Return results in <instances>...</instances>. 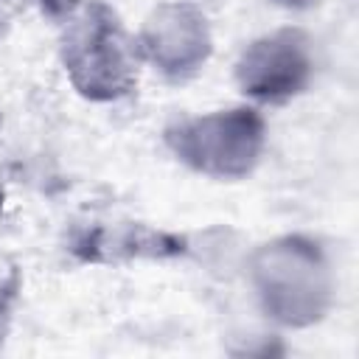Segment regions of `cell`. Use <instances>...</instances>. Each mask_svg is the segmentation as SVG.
I'll return each instance as SVG.
<instances>
[{"instance_id":"11","label":"cell","mask_w":359,"mask_h":359,"mask_svg":"<svg viewBox=\"0 0 359 359\" xmlns=\"http://www.w3.org/2000/svg\"><path fill=\"white\" fill-rule=\"evenodd\" d=\"M0 208H3V188H0Z\"/></svg>"},{"instance_id":"3","label":"cell","mask_w":359,"mask_h":359,"mask_svg":"<svg viewBox=\"0 0 359 359\" xmlns=\"http://www.w3.org/2000/svg\"><path fill=\"white\" fill-rule=\"evenodd\" d=\"M163 149L191 174L213 182H241L264 160L269 126L261 107L233 104L171 118L160 132Z\"/></svg>"},{"instance_id":"8","label":"cell","mask_w":359,"mask_h":359,"mask_svg":"<svg viewBox=\"0 0 359 359\" xmlns=\"http://www.w3.org/2000/svg\"><path fill=\"white\" fill-rule=\"evenodd\" d=\"M84 0H34V6H39L42 17L56 22V25H65L79 8H81Z\"/></svg>"},{"instance_id":"5","label":"cell","mask_w":359,"mask_h":359,"mask_svg":"<svg viewBox=\"0 0 359 359\" xmlns=\"http://www.w3.org/2000/svg\"><path fill=\"white\" fill-rule=\"evenodd\" d=\"M140 67L165 84L194 81L213 56V28L196 0H163L146 11L132 34Z\"/></svg>"},{"instance_id":"6","label":"cell","mask_w":359,"mask_h":359,"mask_svg":"<svg viewBox=\"0 0 359 359\" xmlns=\"http://www.w3.org/2000/svg\"><path fill=\"white\" fill-rule=\"evenodd\" d=\"M65 250L79 264L118 266L137 261H185L191 258V236L171 233L163 227H151L146 222H107L90 219L84 224H73Z\"/></svg>"},{"instance_id":"9","label":"cell","mask_w":359,"mask_h":359,"mask_svg":"<svg viewBox=\"0 0 359 359\" xmlns=\"http://www.w3.org/2000/svg\"><path fill=\"white\" fill-rule=\"evenodd\" d=\"M31 6L34 0H0V34H6Z\"/></svg>"},{"instance_id":"2","label":"cell","mask_w":359,"mask_h":359,"mask_svg":"<svg viewBox=\"0 0 359 359\" xmlns=\"http://www.w3.org/2000/svg\"><path fill=\"white\" fill-rule=\"evenodd\" d=\"M59 65L90 104H118L137 90L140 59L121 14L107 0H84L59 25Z\"/></svg>"},{"instance_id":"4","label":"cell","mask_w":359,"mask_h":359,"mask_svg":"<svg viewBox=\"0 0 359 359\" xmlns=\"http://www.w3.org/2000/svg\"><path fill=\"white\" fill-rule=\"evenodd\" d=\"M314 73V36L292 22L252 36L233 62V81L252 107L292 104L309 93Z\"/></svg>"},{"instance_id":"10","label":"cell","mask_w":359,"mask_h":359,"mask_svg":"<svg viewBox=\"0 0 359 359\" xmlns=\"http://www.w3.org/2000/svg\"><path fill=\"white\" fill-rule=\"evenodd\" d=\"M275 6H283V8H294V11H300V8H309V6H314L317 0H272Z\"/></svg>"},{"instance_id":"1","label":"cell","mask_w":359,"mask_h":359,"mask_svg":"<svg viewBox=\"0 0 359 359\" xmlns=\"http://www.w3.org/2000/svg\"><path fill=\"white\" fill-rule=\"evenodd\" d=\"M238 272L255 309L275 328H314L337 303L334 261L311 233H278L244 250Z\"/></svg>"},{"instance_id":"7","label":"cell","mask_w":359,"mask_h":359,"mask_svg":"<svg viewBox=\"0 0 359 359\" xmlns=\"http://www.w3.org/2000/svg\"><path fill=\"white\" fill-rule=\"evenodd\" d=\"M20 289H22L20 266L11 264L6 255H0V342H3V337L8 331V323H11V314H14Z\"/></svg>"}]
</instances>
